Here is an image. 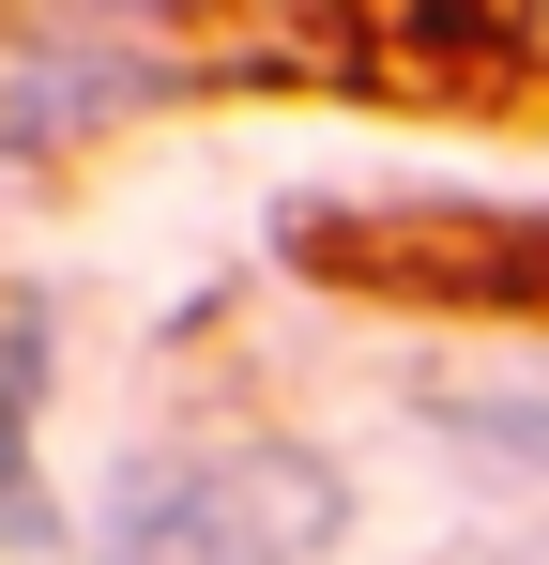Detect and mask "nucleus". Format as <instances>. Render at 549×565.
<instances>
[{"instance_id":"obj_1","label":"nucleus","mask_w":549,"mask_h":565,"mask_svg":"<svg viewBox=\"0 0 549 565\" xmlns=\"http://www.w3.org/2000/svg\"><path fill=\"white\" fill-rule=\"evenodd\" d=\"M352 473L305 428H169L122 444L77 504V565H336Z\"/></svg>"},{"instance_id":"obj_2","label":"nucleus","mask_w":549,"mask_h":565,"mask_svg":"<svg viewBox=\"0 0 549 565\" xmlns=\"http://www.w3.org/2000/svg\"><path fill=\"white\" fill-rule=\"evenodd\" d=\"M169 93V62L138 46V15H46L0 31V153H77L107 107Z\"/></svg>"},{"instance_id":"obj_3","label":"nucleus","mask_w":549,"mask_h":565,"mask_svg":"<svg viewBox=\"0 0 549 565\" xmlns=\"http://www.w3.org/2000/svg\"><path fill=\"white\" fill-rule=\"evenodd\" d=\"M46 352H62V306H0V535H77L62 504H46V473H31V397H46Z\"/></svg>"},{"instance_id":"obj_4","label":"nucleus","mask_w":549,"mask_h":565,"mask_svg":"<svg viewBox=\"0 0 549 565\" xmlns=\"http://www.w3.org/2000/svg\"><path fill=\"white\" fill-rule=\"evenodd\" d=\"M473 459H519V473H549V367H519V382H443L428 397Z\"/></svg>"}]
</instances>
